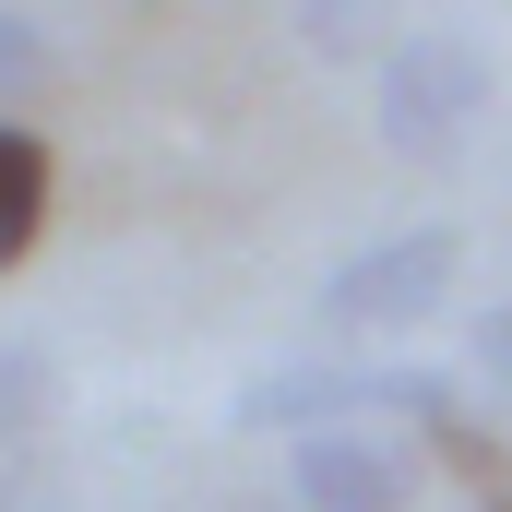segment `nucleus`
I'll use <instances>...</instances> for the list:
<instances>
[{"mask_svg": "<svg viewBox=\"0 0 512 512\" xmlns=\"http://www.w3.org/2000/svg\"><path fill=\"white\" fill-rule=\"evenodd\" d=\"M346 417H417V429L441 441V429H465V382H441V370L286 358V370H262V382L239 393V429H298V441H322V429H346Z\"/></svg>", "mask_w": 512, "mask_h": 512, "instance_id": "obj_1", "label": "nucleus"}, {"mask_svg": "<svg viewBox=\"0 0 512 512\" xmlns=\"http://www.w3.org/2000/svg\"><path fill=\"white\" fill-rule=\"evenodd\" d=\"M465 274V239L453 227H393L370 251H346L322 274V334H417Z\"/></svg>", "mask_w": 512, "mask_h": 512, "instance_id": "obj_3", "label": "nucleus"}, {"mask_svg": "<svg viewBox=\"0 0 512 512\" xmlns=\"http://www.w3.org/2000/svg\"><path fill=\"white\" fill-rule=\"evenodd\" d=\"M36 227H48V143L0 120V274L36 251Z\"/></svg>", "mask_w": 512, "mask_h": 512, "instance_id": "obj_5", "label": "nucleus"}, {"mask_svg": "<svg viewBox=\"0 0 512 512\" xmlns=\"http://www.w3.org/2000/svg\"><path fill=\"white\" fill-rule=\"evenodd\" d=\"M0 512H24V489H0Z\"/></svg>", "mask_w": 512, "mask_h": 512, "instance_id": "obj_10", "label": "nucleus"}, {"mask_svg": "<svg viewBox=\"0 0 512 512\" xmlns=\"http://www.w3.org/2000/svg\"><path fill=\"white\" fill-rule=\"evenodd\" d=\"M36 84H48V36H36L24 12H0V108H12V96H36Z\"/></svg>", "mask_w": 512, "mask_h": 512, "instance_id": "obj_8", "label": "nucleus"}, {"mask_svg": "<svg viewBox=\"0 0 512 512\" xmlns=\"http://www.w3.org/2000/svg\"><path fill=\"white\" fill-rule=\"evenodd\" d=\"M465 370H477V393H501V405H512V298L465 322Z\"/></svg>", "mask_w": 512, "mask_h": 512, "instance_id": "obj_7", "label": "nucleus"}, {"mask_svg": "<svg viewBox=\"0 0 512 512\" xmlns=\"http://www.w3.org/2000/svg\"><path fill=\"white\" fill-rule=\"evenodd\" d=\"M441 453H453V465L477 477V512H512V465L489 453V441H477V417H465V429H441Z\"/></svg>", "mask_w": 512, "mask_h": 512, "instance_id": "obj_9", "label": "nucleus"}, {"mask_svg": "<svg viewBox=\"0 0 512 512\" xmlns=\"http://www.w3.org/2000/svg\"><path fill=\"white\" fill-rule=\"evenodd\" d=\"M286 489H298V512H405L417 501V453L370 441V429H322V441L286 453Z\"/></svg>", "mask_w": 512, "mask_h": 512, "instance_id": "obj_4", "label": "nucleus"}, {"mask_svg": "<svg viewBox=\"0 0 512 512\" xmlns=\"http://www.w3.org/2000/svg\"><path fill=\"white\" fill-rule=\"evenodd\" d=\"M298 36L322 60H382L405 24H393V0H298Z\"/></svg>", "mask_w": 512, "mask_h": 512, "instance_id": "obj_6", "label": "nucleus"}, {"mask_svg": "<svg viewBox=\"0 0 512 512\" xmlns=\"http://www.w3.org/2000/svg\"><path fill=\"white\" fill-rule=\"evenodd\" d=\"M477 108H489V48L453 36V24L393 36L382 72H370V120H382L393 155H453V143L477 131Z\"/></svg>", "mask_w": 512, "mask_h": 512, "instance_id": "obj_2", "label": "nucleus"}]
</instances>
